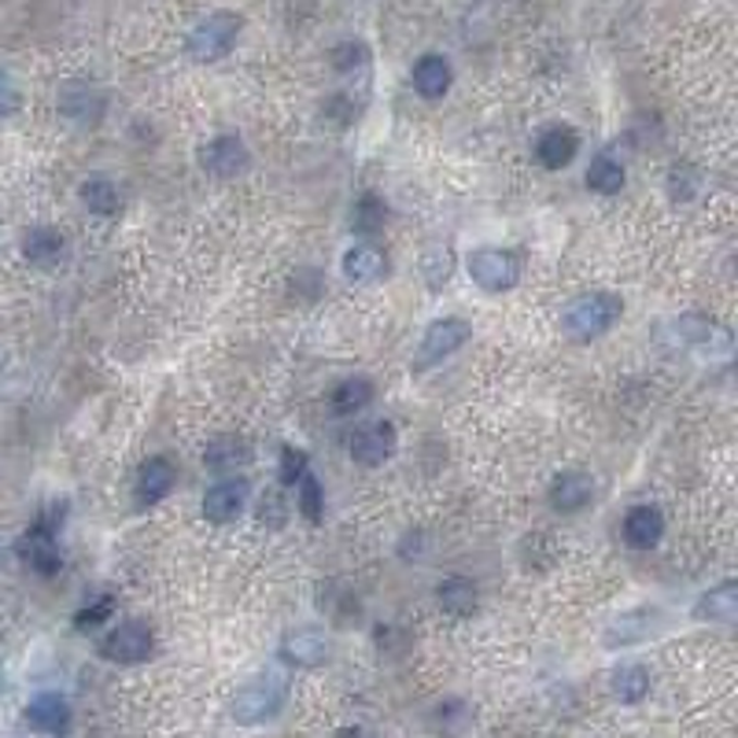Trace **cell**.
<instances>
[{"instance_id":"26","label":"cell","mask_w":738,"mask_h":738,"mask_svg":"<svg viewBox=\"0 0 738 738\" xmlns=\"http://www.w3.org/2000/svg\"><path fill=\"white\" fill-rule=\"evenodd\" d=\"M587 185H591L595 192H621L624 185V166L616 163L613 155H598L591 166H587Z\"/></svg>"},{"instance_id":"24","label":"cell","mask_w":738,"mask_h":738,"mask_svg":"<svg viewBox=\"0 0 738 738\" xmlns=\"http://www.w3.org/2000/svg\"><path fill=\"white\" fill-rule=\"evenodd\" d=\"M373 403V380L370 377H348L340 380L333 391V410L343 417L359 414V410H366Z\"/></svg>"},{"instance_id":"8","label":"cell","mask_w":738,"mask_h":738,"mask_svg":"<svg viewBox=\"0 0 738 738\" xmlns=\"http://www.w3.org/2000/svg\"><path fill=\"white\" fill-rule=\"evenodd\" d=\"M396 447H399V436H396V425H391V422L362 425L359 433L351 436V458L359 465H366V470L385 465L388 458L396 454Z\"/></svg>"},{"instance_id":"22","label":"cell","mask_w":738,"mask_h":738,"mask_svg":"<svg viewBox=\"0 0 738 738\" xmlns=\"http://www.w3.org/2000/svg\"><path fill=\"white\" fill-rule=\"evenodd\" d=\"M82 203L100 214V218H115L118 211H123V192H118V185L111 182V177H86L82 182Z\"/></svg>"},{"instance_id":"20","label":"cell","mask_w":738,"mask_h":738,"mask_svg":"<svg viewBox=\"0 0 738 738\" xmlns=\"http://www.w3.org/2000/svg\"><path fill=\"white\" fill-rule=\"evenodd\" d=\"M385 270H388L385 251L373 248V245H354L348 255H343V274H348V282H354V285L377 282Z\"/></svg>"},{"instance_id":"30","label":"cell","mask_w":738,"mask_h":738,"mask_svg":"<svg viewBox=\"0 0 738 738\" xmlns=\"http://www.w3.org/2000/svg\"><path fill=\"white\" fill-rule=\"evenodd\" d=\"M307 473H311V458L299 451V447H285V451H282V470H277L285 488H296V484L303 480Z\"/></svg>"},{"instance_id":"21","label":"cell","mask_w":738,"mask_h":738,"mask_svg":"<svg viewBox=\"0 0 738 738\" xmlns=\"http://www.w3.org/2000/svg\"><path fill=\"white\" fill-rule=\"evenodd\" d=\"M248 462H251V447L245 440H237V436H218V440H211L208 451H203V465L214 473L245 470Z\"/></svg>"},{"instance_id":"14","label":"cell","mask_w":738,"mask_h":738,"mask_svg":"<svg viewBox=\"0 0 738 738\" xmlns=\"http://www.w3.org/2000/svg\"><path fill=\"white\" fill-rule=\"evenodd\" d=\"M282 658L296 668H314L329 658V642H325L322 631H311V628L292 631V635H285V642H282Z\"/></svg>"},{"instance_id":"19","label":"cell","mask_w":738,"mask_h":738,"mask_svg":"<svg viewBox=\"0 0 738 738\" xmlns=\"http://www.w3.org/2000/svg\"><path fill=\"white\" fill-rule=\"evenodd\" d=\"M451 63L443 60V55L428 52L422 60L414 63V89L422 92L425 100H440L447 89H451Z\"/></svg>"},{"instance_id":"10","label":"cell","mask_w":738,"mask_h":738,"mask_svg":"<svg viewBox=\"0 0 738 738\" xmlns=\"http://www.w3.org/2000/svg\"><path fill=\"white\" fill-rule=\"evenodd\" d=\"M174 465L166 462V458H148V462L137 470V480H134V502L141 510L155 506V502H163L166 495L174 491Z\"/></svg>"},{"instance_id":"27","label":"cell","mask_w":738,"mask_h":738,"mask_svg":"<svg viewBox=\"0 0 738 738\" xmlns=\"http://www.w3.org/2000/svg\"><path fill=\"white\" fill-rule=\"evenodd\" d=\"M385 218H388V208L377 200V196H362L359 203H354V214H351V226L359 233H377L385 229Z\"/></svg>"},{"instance_id":"17","label":"cell","mask_w":738,"mask_h":738,"mask_svg":"<svg viewBox=\"0 0 738 738\" xmlns=\"http://www.w3.org/2000/svg\"><path fill=\"white\" fill-rule=\"evenodd\" d=\"M576 152H580V137H576V129H568V126L547 129V134L539 137V145H536V155H539V163H543L547 171H562V166L573 163Z\"/></svg>"},{"instance_id":"31","label":"cell","mask_w":738,"mask_h":738,"mask_svg":"<svg viewBox=\"0 0 738 738\" xmlns=\"http://www.w3.org/2000/svg\"><path fill=\"white\" fill-rule=\"evenodd\" d=\"M299 510H303V517L311 521V525H317V521H322L325 502H322V488H317V480H314L311 473L299 480Z\"/></svg>"},{"instance_id":"15","label":"cell","mask_w":738,"mask_h":738,"mask_svg":"<svg viewBox=\"0 0 738 738\" xmlns=\"http://www.w3.org/2000/svg\"><path fill=\"white\" fill-rule=\"evenodd\" d=\"M595 495V480L587 473H558L554 484H550V506L562 513H576L591 502Z\"/></svg>"},{"instance_id":"16","label":"cell","mask_w":738,"mask_h":738,"mask_svg":"<svg viewBox=\"0 0 738 738\" xmlns=\"http://www.w3.org/2000/svg\"><path fill=\"white\" fill-rule=\"evenodd\" d=\"M695 616H698V621L724 624V628H731L735 616H738V584L735 580H724L721 587L705 591L702 598H698Z\"/></svg>"},{"instance_id":"5","label":"cell","mask_w":738,"mask_h":738,"mask_svg":"<svg viewBox=\"0 0 738 738\" xmlns=\"http://www.w3.org/2000/svg\"><path fill=\"white\" fill-rule=\"evenodd\" d=\"M470 277L484 288V292H506V288L517 285L521 266H517V259H513L510 251L480 248V251H473V255H470Z\"/></svg>"},{"instance_id":"6","label":"cell","mask_w":738,"mask_h":738,"mask_svg":"<svg viewBox=\"0 0 738 738\" xmlns=\"http://www.w3.org/2000/svg\"><path fill=\"white\" fill-rule=\"evenodd\" d=\"M15 558L26 568H34L37 576H55V573H60V565H63L60 547H55V531L41 528V525L26 528L23 536L15 539Z\"/></svg>"},{"instance_id":"7","label":"cell","mask_w":738,"mask_h":738,"mask_svg":"<svg viewBox=\"0 0 738 738\" xmlns=\"http://www.w3.org/2000/svg\"><path fill=\"white\" fill-rule=\"evenodd\" d=\"M470 340V325L462 317H440L425 329L422 351H417V366H436V362L451 359L458 348H465Z\"/></svg>"},{"instance_id":"18","label":"cell","mask_w":738,"mask_h":738,"mask_svg":"<svg viewBox=\"0 0 738 738\" xmlns=\"http://www.w3.org/2000/svg\"><path fill=\"white\" fill-rule=\"evenodd\" d=\"M23 255L30 259L34 266H55L63 255H67V240H63L60 229H49V226H37L23 237Z\"/></svg>"},{"instance_id":"28","label":"cell","mask_w":738,"mask_h":738,"mask_svg":"<svg viewBox=\"0 0 738 738\" xmlns=\"http://www.w3.org/2000/svg\"><path fill=\"white\" fill-rule=\"evenodd\" d=\"M451 270H454V255L447 248H433L425 255L422 263V274H425V285L433 288V292H440V288L451 282Z\"/></svg>"},{"instance_id":"32","label":"cell","mask_w":738,"mask_h":738,"mask_svg":"<svg viewBox=\"0 0 738 738\" xmlns=\"http://www.w3.org/2000/svg\"><path fill=\"white\" fill-rule=\"evenodd\" d=\"M366 60H370V52H366V45H343V49H336L333 52V63H336V71H354V67H366Z\"/></svg>"},{"instance_id":"12","label":"cell","mask_w":738,"mask_h":738,"mask_svg":"<svg viewBox=\"0 0 738 738\" xmlns=\"http://www.w3.org/2000/svg\"><path fill=\"white\" fill-rule=\"evenodd\" d=\"M26 724L41 735H63L71 727V705L63 695H37L30 705H26Z\"/></svg>"},{"instance_id":"4","label":"cell","mask_w":738,"mask_h":738,"mask_svg":"<svg viewBox=\"0 0 738 738\" xmlns=\"http://www.w3.org/2000/svg\"><path fill=\"white\" fill-rule=\"evenodd\" d=\"M152 650L155 635L145 621H123L100 639V653L108 661H115V665H141V661L152 658Z\"/></svg>"},{"instance_id":"33","label":"cell","mask_w":738,"mask_h":738,"mask_svg":"<svg viewBox=\"0 0 738 738\" xmlns=\"http://www.w3.org/2000/svg\"><path fill=\"white\" fill-rule=\"evenodd\" d=\"M15 111H18V89H15V82L0 71V118H12Z\"/></svg>"},{"instance_id":"2","label":"cell","mask_w":738,"mask_h":738,"mask_svg":"<svg viewBox=\"0 0 738 738\" xmlns=\"http://www.w3.org/2000/svg\"><path fill=\"white\" fill-rule=\"evenodd\" d=\"M621 311H624V303H621V296H613V292L580 296V299H573L565 311V333L573 336V340H591V336L610 333L616 325V317H621Z\"/></svg>"},{"instance_id":"25","label":"cell","mask_w":738,"mask_h":738,"mask_svg":"<svg viewBox=\"0 0 738 738\" xmlns=\"http://www.w3.org/2000/svg\"><path fill=\"white\" fill-rule=\"evenodd\" d=\"M436 598H440V605L447 613L470 616L476 610V584L465 580V576H451V580H443L436 587Z\"/></svg>"},{"instance_id":"11","label":"cell","mask_w":738,"mask_h":738,"mask_svg":"<svg viewBox=\"0 0 738 738\" xmlns=\"http://www.w3.org/2000/svg\"><path fill=\"white\" fill-rule=\"evenodd\" d=\"M203 171L214 177H237L248 171V148L240 137H214V141L203 148Z\"/></svg>"},{"instance_id":"1","label":"cell","mask_w":738,"mask_h":738,"mask_svg":"<svg viewBox=\"0 0 738 738\" xmlns=\"http://www.w3.org/2000/svg\"><path fill=\"white\" fill-rule=\"evenodd\" d=\"M285 702H288V679L282 672H259V676L233 698V721L245 727L266 724L282 713Z\"/></svg>"},{"instance_id":"9","label":"cell","mask_w":738,"mask_h":738,"mask_svg":"<svg viewBox=\"0 0 738 738\" xmlns=\"http://www.w3.org/2000/svg\"><path fill=\"white\" fill-rule=\"evenodd\" d=\"M248 495H251L248 480H218L203 495V517L214 521V525H229V521H237L245 513Z\"/></svg>"},{"instance_id":"29","label":"cell","mask_w":738,"mask_h":738,"mask_svg":"<svg viewBox=\"0 0 738 738\" xmlns=\"http://www.w3.org/2000/svg\"><path fill=\"white\" fill-rule=\"evenodd\" d=\"M111 613H115V598H111V595H100L92 605H86V610L74 613V628H78V631L100 628V624H108V621H111Z\"/></svg>"},{"instance_id":"23","label":"cell","mask_w":738,"mask_h":738,"mask_svg":"<svg viewBox=\"0 0 738 738\" xmlns=\"http://www.w3.org/2000/svg\"><path fill=\"white\" fill-rule=\"evenodd\" d=\"M610 690L616 702H624V705L642 702V698L650 695V672L642 665H621L610 676Z\"/></svg>"},{"instance_id":"3","label":"cell","mask_w":738,"mask_h":738,"mask_svg":"<svg viewBox=\"0 0 738 738\" xmlns=\"http://www.w3.org/2000/svg\"><path fill=\"white\" fill-rule=\"evenodd\" d=\"M240 26H245V18L233 15V12H214V15H208L189 34V55H192L196 63L226 60V55L233 52V45H237V37H240Z\"/></svg>"},{"instance_id":"13","label":"cell","mask_w":738,"mask_h":738,"mask_svg":"<svg viewBox=\"0 0 738 738\" xmlns=\"http://www.w3.org/2000/svg\"><path fill=\"white\" fill-rule=\"evenodd\" d=\"M665 536V517H661L658 506H631L628 517H624V543L635 550H650L661 543Z\"/></svg>"}]
</instances>
